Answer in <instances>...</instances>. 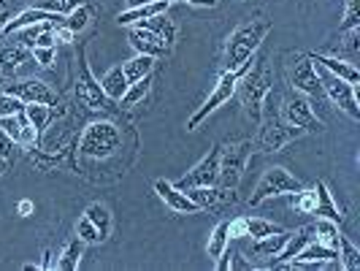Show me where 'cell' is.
<instances>
[{
	"mask_svg": "<svg viewBox=\"0 0 360 271\" xmlns=\"http://www.w3.org/2000/svg\"><path fill=\"white\" fill-rule=\"evenodd\" d=\"M101 87H103V95H106L108 101H120L127 90V79H125V71H122V65H117V68H111V71L101 79Z\"/></svg>",
	"mask_w": 360,
	"mask_h": 271,
	"instance_id": "cell-24",
	"label": "cell"
},
{
	"mask_svg": "<svg viewBox=\"0 0 360 271\" xmlns=\"http://www.w3.org/2000/svg\"><path fill=\"white\" fill-rule=\"evenodd\" d=\"M252 63V60H250ZM250 63L247 65H241V68H236V71H225L222 76H219V82L214 84V90L209 92V98H206V103L187 120V130H198L200 127V122L209 117V114H214L217 108L222 106V103H228L231 98H233V92H236V87H238V79L244 76V71L250 68Z\"/></svg>",
	"mask_w": 360,
	"mask_h": 271,
	"instance_id": "cell-5",
	"label": "cell"
},
{
	"mask_svg": "<svg viewBox=\"0 0 360 271\" xmlns=\"http://www.w3.org/2000/svg\"><path fill=\"white\" fill-rule=\"evenodd\" d=\"M288 76H290V84L295 87L298 92H304L309 98H323V84H320V76H317V65L311 63L309 54H290L288 57Z\"/></svg>",
	"mask_w": 360,
	"mask_h": 271,
	"instance_id": "cell-7",
	"label": "cell"
},
{
	"mask_svg": "<svg viewBox=\"0 0 360 271\" xmlns=\"http://www.w3.org/2000/svg\"><path fill=\"white\" fill-rule=\"evenodd\" d=\"M139 25H144L146 30H152L155 36H160L168 46H171L174 38H176V27H174V22L165 17V14H155V17L144 19V22H139Z\"/></svg>",
	"mask_w": 360,
	"mask_h": 271,
	"instance_id": "cell-28",
	"label": "cell"
},
{
	"mask_svg": "<svg viewBox=\"0 0 360 271\" xmlns=\"http://www.w3.org/2000/svg\"><path fill=\"white\" fill-rule=\"evenodd\" d=\"M152 68H155V57H149V54H136L133 60H127L122 65L127 84H133V82H139L144 76H152Z\"/></svg>",
	"mask_w": 360,
	"mask_h": 271,
	"instance_id": "cell-25",
	"label": "cell"
},
{
	"mask_svg": "<svg viewBox=\"0 0 360 271\" xmlns=\"http://www.w3.org/2000/svg\"><path fill=\"white\" fill-rule=\"evenodd\" d=\"M228 244H231V236H228V220H222V222H217L212 236H209V258H219V255L228 250Z\"/></svg>",
	"mask_w": 360,
	"mask_h": 271,
	"instance_id": "cell-32",
	"label": "cell"
},
{
	"mask_svg": "<svg viewBox=\"0 0 360 271\" xmlns=\"http://www.w3.org/2000/svg\"><path fill=\"white\" fill-rule=\"evenodd\" d=\"M298 136H304V130L295 125H282V122H276V120H271L269 125H263L260 130V149L263 152H282L285 146L292 141V139H298Z\"/></svg>",
	"mask_w": 360,
	"mask_h": 271,
	"instance_id": "cell-14",
	"label": "cell"
},
{
	"mask_svg": "<svg viewBox=\"0 0 360 271\" xmlns=\"http://www.w3.org/2000/svg\"><path fill=\"white\" fill-rule=\"evenodd\" d=\"M301 187H304V184L295 179L288 168L274 165V168H269V171L263 174V179L257 182L255 193L250 196V206H260L263 201L276 198V196H292V193H298Z\"/></svg>",
	"mask_w": 360,
	"mask_h": 271,
	"instance_id": "cell-6",
	"label": "cell"
},
{
	"mask_svg": "<svg viewBox=\"0 0 360 271\" xmlns=\"http://www.w3.org/2000/svg\"><path fill=\"white\" fill-rule=\"evenodd\" d=\"M76 236H79L84 244H101V234H98V228L92 225L87 217H79V222H76Z\"/></svg>",
	"mask_w": 360,
	"mask_h": 271,
	"instance_id": "cell-42",
	"label": "cell"
},
{
	"mask_svg": "<svg viewBox=\"0 0 360 271\" xmlns=\"http://www.w3.org/2000/svg\"><path fill=\"white\" fill-rule=\"evenodd\" d=\"M82 255H84V241L76 236L73 241H68L65 244V250L60 253V258H57V263H54V269L60 271H76L79 269V260H82Z\"/></svg>",
	"mask_w": 360,
	"mask_h": 271,
	"instance_id": "cell-26",
	"label": "cell"
},
{
	"mask_svg": "<svg viewBox=\"0 0 360 271\" xmlns=\"http://www.w3.org/2000/svg\"><path fill=\"white\" fill-rule=\"evenodd\" d=\"M6 174V160H0V177Z\"/></svg>",
	"mask_w": 360,
	"mask_h": 271,
	"instance_id": "cell-54",
	"label": "cell"
},
{
	"mask_svg": "<svg viewBox=\"0 0 360 271\" xmlns=\"http://www.w3.org/2000/svg\"><path fill=\"white\" fill-rule=\"evenodd\" d=\"M25 114H27L30 125L36 127V133L41 136L46 122H49V117H52V106H46V103H25Z\"/></svg>",
	"mask_w": 360,
	"mask_h": 271,
	"instance_id": "cell-33",
	"label": "cell"
},
{
	"mask_svg": "<svg viewBox=\"0 0 360 271\" xmlns=\"http://www.w3.org/2000/svg\"><path fill=\"white\" fill-rule=\"evenodd\" d=\"M228 236L231 239H241V236H247V217H236L228 222Z\"/></svg>",
	"mask_w": 360,
	"mask_h": 271,
	"instance_id": "cell-47",
	"label": "cell"
},
{
	"mask_svg": "<svg viewBox=\"0 0 360 271\" xmlns=\"http://www.w3.org/2000/svg\"><path fill=\"white\" fill-rule=\"evenodd\" d=\"M38 22H52V25H60V22H63V17H60V14H52V11H46V8H27V11H22L19 17H14V19H8V22H6L3 36H14L19 27L38 25Z\"/></svg>",
	"mask_w": 360,
	"mask_h": 271,
	"instance_id": "cell-18",
	"label": "cell"
},
{
	"mask_svg": "<svg viewBox=\"0 0 360 271\" xmlns=\"http://www.w3.org/2000/svg\"><path fill=\"white\" fill-rule=\"evenodd\" d=\"M187 3H193V6H200V8H206V6H214V0H187Z\"/></svg>",
	"mask_w": 360,
	"mask_h": 271,
	"instance_id": "cell-52",
	"label": "cell"
},
{
	"mask_svg": "<svg viewBox=\"0 0 360 271\" xmlns=\"http://www.w3.org/2000/svg\"><path fill=\"white\" fill-rule=\"evenodd\" d=\"M38 269H54V263H52V253H49V250L44 253V260L38 263Z\"/></svg>",
	"mask_w": 360,
	"mask_h": 271,
	"instance_id": "cell-50",
	"label": "cell"
},
{
	"mask_svg": "<svg viewBox=\"0 0 360 271\" xmlns=\"http://www.w3.org/2000/svg\"><path fill=\"white\" fill-rule=\"evenodd\" d=\"M0 8H6V3H3V0H0Z\"/></svg>",
	"mask_w": 360,
	"mask_h": 271,
	"instance_id": "cell-56",
	"label": "cell"
},
{
	"mask_svg": "<svg viewBox=\"0 0 360 271\" xmlns=\"http://www.w3.org/2000/svg\"><path fill=\"white\" fill-rule=\"evenodd\" d=\"M238 84H241V103H244L247 117L252 120L255 125H260V120H263V101H266V95L271 92V84H274L266 60L263 57L255 60L252 57L250 68L238 79Z\"/></svg>",
	"mask_w": 360,
	"mask_h": 271,
	"instance_id": "cell-2",
	"label": "cell"
},
{
	"mask_svg": "<svg viewBox=\"0 0 360 271\" xmlns=\"http://www.w3.org/2000/svg\"><path fill=\"white\" fill-rule=\"evenodd\" d=\"M63 25H65V27L71 30L73 36H76V33H82V30H84V27L90 25V8H87V6L82 3L79 8H73L71 14H68V19H63Z\"/></svg>",
	"mask_w": 360,
	"mask_h": 271,
	"instance_id": "cell-37",
	"label": "cell"
},
{
	"mask_svg": "<svg viewBox=\"0 0 360 271\" xmlns=\"http://www.w3.org/2000/svg\"><path fill=\"white\" fill-rule=\"evenodd\" d=\"M190 198L198 203L200 209H209V206H217L219 201L225 198L228 193H222V190H217V184H209V187H190V190H184Z\"/></svg>",
	"mask_w": 360,
	"mask_h": 271,
	"instance_id": "cell-30",
	"label": "cell"
},
{
	"mask_svg": "<svg viewBox=\"0 0 360 271\" xmlns=\"http://www.w3.org/2000/svg\"><path fill=\"white\" fill-rule=\"evenodd\" d=\"M336 258H339L336 247H328V244H320V241H309L307 247L298 255H292L285 266L288 269H323L325 263H330Z\"/></svg>",
	"mask_w": 360,
	"mask_h": 271,
	"instance_id": "cell-13",
	"label": "cell"
},
{
	"mask_svg": "<svg viewBox=\"0 0 360 271\" xmlns=\"http://www.w3.org/2000/svg\"><path fill=\"white\" fill-rule=\"evenodd\" d=\"M84 0H44L38 8H46L52 14H60V17H68L73 8H79Z\"/></svg>",
	"mask_w": 360,
	"mask_h": 271,
	"instance_id": "cell-40",
	"label": "cell"
},
{
	"mask_svg": "<svg viewBox=\"0 0 360 271\" xmlns=\"http://www.w3.org/2000/svg\"><path fill=\"white\" fill-rule=\"evenodd\" d=\"M309 57H311V63L323 65L325 71H330L333 76H339V79L349 82V84H358V82H360L358 68H355L352 63H347V60H339V57H328V54H309Z\"/></svg>",
	"mask_w": 360,
	"mask_h": 271,
	"instance_id": "cell-19",
	"label": "cell"
},
{
	"mask_svg": "<svg viewBox=\"0 0 360 271\" xmlns=\"http://www.w3.org/2000/svg\"><path fill=\"white\" fill-rule=\"evenodd\" d=\"M149 0H127V8H136V6H144Z\"/></svg>",
	"mask_w": 360,
	"mask_h": 271,
	"instance_id": "cell-53",
	"label": "cell"
},
{
	"mask_svg": "<svg viewBox=\"0 0 360 271\" xmlns=\"http://www.w3.org/2000/svg\"><path fill=\"white\" fill-rule=\"evenodd\" d=\"M84 217L90 220L92 225L98 228V234H101V241H106L108 234H111V212H108L103 203H90L87 206V212Z\"/></svg>",
	"mask_w": 360,
	"mask_h": 271,
	"instance_id": "cell-29",
	"label": "cell"
},
{
	"mask_svg": "<svg viewBox=\"0 0 360 271\" xmlns=\"http://www.w3.org/2000/svg\"><path fill=\"white\" fill-rule=\"evenodd\" d=\"M30 52H33V57H36V63L41 65V68H52V63H54V46H33Z\"/></svg>",
	"mask_w": 360,
	"mask_h": 271,
	"instance_id": "cell-46",
	"label": "cell"
},
{
	"mask_svg": "<svg viewBox=\"0 0 360 271\" xmlns=\"http://www.w3.org/2000/svg\"><path fill=\"white\" fill-rule=\"evenodd\" d=\"M282 228L271 220H263V217H247V236L250 239H263V236L279 234Z\"/></svg>",
	"mask_w": 360,
	"mask_h": 271,
	"instance_id": "cell-36",
	"label": "cell"
},
{
	"mask_svg": "<svg viewBox=\"0 0 360 271\" xmlns=\"http://www.w3.org/2000/svg\"><path fill=\"white\" fill-rule=\"evenodd\" d=\"M8 11H0V36H3V30H6V22H8Z\"/></svg>",
	"mask_w": 360,
	"mask_h": 271,
	"instance_id": "cell-51",
	"label": "cell"
},
{
	"mask_svg": "<svg viewBox=\"0 0 360 271\" xmlns=\"http://www.w3.org/2000/svg\"><path fill=\"white\" fill-rule=\"evenodd\" d=\"M155 193L160 196L174 212H179V215H198V212H203L195 201L190 198L184 190H179L176 184H171V182H165V179H158L155 182Z\"/></svg>",
	"mask_w": 360,
	"mask_h": 271,
	"instance_id": "cell-15",
	"label": "cell"
},
{
	"mask_svg": "<svg viewBox=\"0 0 360 271\" xmlns=\"http://www.w3.org/2000/svg\"><path fill=\"white\" fill-rule=\"evenodd\" d=\"M314 196H317L314 215L328 217V220H333V222H342L344 220L342 209L336 206V201H333V196H330V190H328V184H325V182H317V184H314Z\"/></svg>",
	"mask_w": 360,
	"mask_h": 271,
	"instance_id": "cell-21",
	"label": "cell"
},
{
	"mask_svg": "<svg viewBox=\"0 0 360 271\" xmlns=\"http://www.w3.org/2000/svg\"><path fill=\"white\" fill-rule=\"evenodd\" d=\"M11 158H14V139H8L0 130V160H11Z\"/></svg>",
	"mask_w": 360,
	"mask_h": 271,
	"instance_id": "cell-48",
	"label": "cell"
},
{
	"mask_svg": "<svg viewBox=\"0 0 360 271\" xmlns=\"http://www.w3.org/2000/svg\"><path fill=\"white\" fill-rule=\"evenodd\" d=\"M68 149H71V146H68ZM68 149H60V152H46V149H30L27 155H30V160L36 163L38 168L49 171V168H54V165H60V163L65 160Z\"/></svg>",
	"mask_w": 360,
	"mask_h": 271,
	"instance_id": "cell-34",
	"label": "cell"
},
{
	"mask_svg": "<svg viewBox=\"0 0 360 271\" xmlns=\"http://www.w3.org/2000/svg\"><path fill=\"white\" fill-rule=\"evenodd\" d=\"M311 234H314V225H307V228H301L298 234H290V239L285 241V247L279 250V253L274 255V260L269 263V269H282L285 263H288L292 255H298L304 247H307L309 241H311Z\"/></svg>",
	"mask_w": 360,
	"mask_h": 271,
	"instance_id": "cell-17",
	"label": "cell"
},
{
	"mask_svg": "<svg viewBox=\"0 0 360 271\" xmlns=\"http://www.w3.org/2000/svg\"><path fill=\"white\" fill-rule=\"evenodd\" d=\"M6 92L17 95L19 101L25 103H46V106H57V95L54 90L41 82V79H19V82H11V84H3Z\"/></svg>",
	"mask_w": 360,
	"mask_h": 271,
	"instance_id": "cell-12",
	"label": "cell"
},
{
	"mask_svg": "<svg viewBox=\"0 0 360 271\" xmlns=\"http://www.w3.org/2000/svg\"><path fill=\"white\" fill-rule=\"evenodd\" d=\"M33 209H36V206H33V201H30V198H22V201H19V206H17L19 217H30V215H33Z\"/></svg>",
	"mask_w": 360,
	"mask_h": 271,
	"instance_id": "cell-49",
	"label": "cell"
},
{
	"mask_svg": "<svg viewBox=\"0 0 360 271\" xmlns=\"http://www.w3.org/2000/svg\"><path fill=\"white\" fill-rule=\"evenodd\" d=\"M30 57H33V52H30V49H25L22 44L3 46V49H0V68H3L6 73H14V71H19Z\"/></svg>",
	"mask_w": 360,
	"mask_h": 271,
	"instance_id": "cell-23",
	"label": "cell"
},
{
	"mask_svg": "<svg viewBox=\"0 0 360 271\" xmlns=\"http://www.w3.org/2000/svg\"><path fill=\"white\" fill-rule=\"evenodd\" d=\"M282 117L288 125L301 127L304 133H314V130H323L320 117L314 114V106L309 103L304 95H288L285 98V106H282Z\"/></svg>",
	"mask_w": 360,
	"mask_h": 271,
	"instance_id": "cell-10",
	"label": "cell"
},
{
	"mask_svg": "<svg viewBox=\"0 0 360 271\" xmlns=\"http://www.w3.org/2000/svg\"><path fill=\"white\" fill-rule=\"evenodd\" d=\"M295 198H292V206L298 209V212H304V215H314V206H317V196H314V190H298V193H292Z\"/></svg>",
	"mask_w": 360,
	"mask_h": 271,
	"instance_id": "cell-41",
	"label": "cell"
},
{
	"mask_svg": "<svg viewBox=\"0 0 360 271\" xmlns=\"http://www.w3.org/2000/svg\"><path fill=\"white\" fill-rule=\"evenodd\" d=\"M290 239V234L282 228L279 234H271V236H263V239H252V258H274V255L279 253L282 247H285V241Z\"/></svg>",
	"mask_w": 360,
	"mask_h": 271,
	"instance_id": "cell-22",
	"label": "cell"
},
{
	"mask_svg": "<svg viewBox=\"0 0 360 271\" xmlns=\"http://www.w3.org/2000/svg\"><path fill=\"white\" fill-rule=\"evenodd\" d=\"M46 25H52V22H38V25H27V27H19L17 33V41L25 46V49H33L36 46V38H38V33L46 27Z\"/></svg>",
	"mask_w": 360,
	"mask_h": 271,
	"instance_id": "cell-39",
	"label": "cell"
},
{
	"mask_svg": "<svg viewBox=\"0 0 360 271\" xmlns=\"http://www.w3.org/2000/svg\"><path fill=\"white\" fill-rule=\"evenodd\" d=\"M250 155H252V141H238V144H228L219 149V179L217 182L222 184L225 193L233 196V190L244 177Z\"/></svg>",
	"mask_w": 360,
	"mask_h": 271,
	"instance_id": "cell-4",
	"label": "cell"
},
{
	"mask_svg": "<svg viewBox=\"0 0 360 271\" xmlns=\"http://www.w3.org/2000/svg\"><path fill=\"white\" fill-rule=\"evenodd\" d=\"M3 84H6V82H3V73H0V87H3Z\"/></svg>",
	"mask_w": 360,
	"mask_h": 271,
	"instance_id": "cell-55",
	"label": "cell"
},
{
	"mask_svg": "<svg viewBox=\"0 0 360 271\" xmlns=\"http://www.w3.org/2000/svg\"><path fill=\"white\" fill-rule=\"evenodd\" d=\"M171 3H162V0H149L144 6H136V8H127L122 11L117 22L120 25H139V22H144V19L155 17V14H165V8H168Z\"/></svg>",
	"mask_w": 360,
	"mask_h": 271,
	"instance_id": "cell-20",
	"label": "cell"
},
{
	"mask_svg": "<svg viewBox=\"0 0 360 271\" xmlns=\"http://www.w3.org/2000/svg\"><path fill=\"white\" fill-rule=\"evenodd\" d=\"M0 130L14 139V144H22V125H19L17 114H8V117H0Z\"/></svg>",
	"mask_w": 360,
	"mask_h": 271,
	"instance_id": "cell-44",
	"label": "cell"
},
{
	"mask_svg": "<svg viewBox=\"0 0 360 271\" xmlns=\"http://www.w3.org/2000/svg\"><path fill=\"white\" fill-rule=\"evenodd\" d=\"M219 149H222V144L212 146V152H209L190 174H184L176 187H179V190H190V187H209V184H217V179H219Z\"/></svg>",
	"mask_w": 360,
	"mask_h": 271,
	"instance_id": "cell-11",
	"label": "cell"
},
{
	"mask_svg": "<svg viewBox=\"0 0 360 271\" xmlns=\"http://www.w3.org/2000/svg\"><path fill=\"white\" fill-rule=\"evenodd\" d=\"M317 76H320V84H323V92L342 108L347 117L352 120H360V106H358V95H355V84L344 82L339 76H333L330 71H325L323 65H317Z\"/></svg>",
	"mask_w": 360,
	"mask_h": 271,
	"instance_id": "cell-8",
	"label": "cell"
},
{
	"mask_svg": "<svg viewBox=\"0 0 360 271\" xmlns=\"http://www.w3.org/2000/svg\"><path fill=\"white\" fill-rule=\"evenodd\" d=\"M149 87H152V76H144V79H139V82L127 84V90H125V95L120 98V103H122L125 108L141 103L146 95H149Z\"/></svg>",
	"mask_w": 360,
	"mask_h": 271,
	"instance_id": "cell-31",
	"label": "cell"
},
{
	"mask_svg": "<svg viewBox=\"0 0 360 271\" xmlns=\"http://www.w3.org/2000/svg\"><path fill=\"white\" fill-rule=\"evenodd\" d=\"M130 44L139 54H149V57H160L168 52V44L160 36H155L152 30H146L144 25H136L130 30Z\"/></svg>",
	"mask_w": 360,
	"mask_h": 271,
	"instance_id": "cell-16",
	"label": "cell"
},
{
	"mask_svg": "<svg viewBox=\"0 0 360 271\" xmlns=\"http://www.w3.org/2000/svg\"><path fill=\"white\" fill-rule=\"evenodd\" d=\"M17 120H19V125H22V144L33 146L36 144V139H38L36 127L30 125V120H27V114H25V111H19Z\"/></svg>",
	"mask_w": 360,
	"mask_h": 271,
	"instance_id": "cell-45",
	"label": "cell"
},
{
	"mask_svg": "<svg viewBox=\"0 0 360 271\" xmlns=\"http://www.w3.org/2000/svg\"><path fill=\"white\" fill-rule=\"evenodd\" d=\"M269 33L271 25L266 19H252V22H244L241 27H236L225 46V71H236V68L247 65Z\"/></svg>",
	"mask_w": 360,
	"mask_h": 271,
	"instance_id": "cell-1",
	"label": "cell"
},
{
	"mask_svg": "<svg viewBox=\"0 0 360 271\" xmlns=\"http://www.w3.org/2000/svg\"><path fill=\"white\" fill-rule=\"evenodd\" d=\"M314 234H317V241H320V244L336 247V241H339V222H333V220H328V217H320L317 225H314Z\"/></svg>",
	"mask_w": 360,
	"mask_h": 271,
	"instance_id": "cell-35",
	"label": "cell"
},
{
	"mask_svg": "<svg viewBox=\"0 0 360 271\" xmlns=\"http://www.w3.org/2000/svg\"><path fill=\"white\" fill-rule=\"evenodd\" d=\"M360 27V0H347V11L339 22V33H352Z\"/></svg>",
	"mask_w": 360,
	"mask_h": 271,
	"instance_id": "cell-38",
	"label": "cell"
},
{
	"mask_svg": "<svg viewBox=\"0 0 360 271\" xmlns=\"http://www.w3.org/2000/svg\"><path fill=\"white\" fill-rule=\"evenodd\" d=\"M76 101L82 106L92 108V111H103L108 108V98L103 95L101 82L92 76L90 65H87V54L79 49V73H76Z\"/></svg>",
	"mask_w": 360,
	"mask_h": 271,
	"instance_id": "cell-9",
	"label": "cell"
},
{
	"mask_svg": "<svg viewBox=\"0 0 360 271\" xmlns=\"http://www.w3.org/2000/svg\"><path fill=\"white\" fill-rule=\"evenodd\" d=\"M336 253H339V266L344 271H355L360 269V250L347 239V236L339 234V241H336Z\"/></svg>",
	"mask_w": 360,
	"mask_h": 271,
	"instance_id": "cell-27",
	"label": "cell"
},
{
	"mask_svg": "<svg viewBox=\"0 0 360 271\" xmlns=\"http://www.w3.org/2000/svg\"><path fill=\"white\" fill-rule=\"evenodd\" d=\"M19 111H25V101H19L17 95H11V92H0V117L19 114Z\"/></svg>",
	"mask_w": 360,
	"mask_h": 271,
	"instance_id": "cell-43",
	"label": "cell"
},
{
	"mask_svg": "<svg viewBox=\"0 0 360 271\" xmlns=\"http://www.w3.org/2000/svg\"><path fill=\"white\" fill-rule=\"evenodd\" d=\"M120 144H122V136L114 122H90L84 127L82 139L76 141L79 155L87 160H106L120 149Z\"/></svg>",
	"mask_w": 360,
	"mask_h": 271,
	"instance_id": "cell-3",
	"label": "cell"
}]
</instances>
